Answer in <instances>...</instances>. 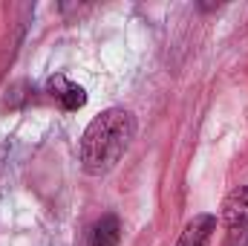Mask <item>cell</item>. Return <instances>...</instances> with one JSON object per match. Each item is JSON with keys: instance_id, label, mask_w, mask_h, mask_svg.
Here are the masks:
<instances>
[{"instance_id": "obj_1", "label": "cell", "mask_w": 248, "mask_h": 246, "mask_svg": "<svg viewBox=\"0 0 248 246\" xmlns=\"http://www.w3.org/2000/svg\"><path fill=\"white\" fill-rule=\"evenodd\" d=\"M133 113L124 107H110L104 113H98L93 122L87 124L84 136H81V165L87 174L101 177L107 174L127 151L130 139H133Z\"/></svg>"}, {"instance_id": "obj_2", "label": "cell", "mask_w": 248, "mask_h": 246, "mask_svg": "<svg viewBox=\"0 0 248 246\" xmlns=\"http://www.w3.org/2000/svg\"><path fill=\"white\" fill-rule=\"evenodd\" d=\"M219 223L231 232L246 229L248 226V185L234 188L225 200H222V211H219Z\"/></svg>"}, {"instance_id": "obj_3", "label": "cell", "mask_w": 248, "mask_h": 246, "mask_svg": "<svg viewBox=\"0 0 248 246\" xmlns=\"http://www.w3.org/2000/svg\"><path fill=\"white\" fill-rule=\"evenodd\" d=\"M214 232H217V217L214 214H196L185 226V232H182L176 246H208Z\"/></svg>"}, {"instance_id": "obj_4", "label": "cell", "mask_w": 248, "mask_h": 246, "mask_svg": "<svg viewBox=\"0 0 248 246\" xmlns=\"http://www.w3.org/2000/svg\"><path fill=\"white\" fill-rule=\"evenodd\" d=\"M49 90H52V96L61 102L63 110H81V107L87 105V93H84V87H78V84L66 81L63 75L49 78Z\"/></svg>"}, {"instance_id": "obj_5", "label": "cell", "mask_w": 248, "mask_h": 246, "mask_svg": "<svg viewBox=\"0 0 248 246\" xmlns=\"http://www.w3.org/2000/svg\"><path fill=\"white\" fill-rule=\"evenodd\" d=\"M119 238H122L119 217H113V214H104V217H101V220L93 226L90 246H119Z\"/></svg>"}]
</instances>
